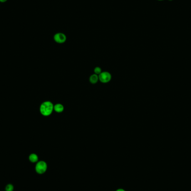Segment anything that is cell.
I'll list each match as a JSON object with an SVG mask.
<instances>
[{"mask_svg":"<svg viewBox=\"0 0 191 191\" xmlns=\"http://www.w3.org/2000/svg\"><path fill=\"white\" fill-rule=\"evenodd\" d=\"M64 110V107L61 103H57L54 106V111H55L57 113H62Z\"/></svg>","mask_w":191,"mask_h":191,"instance_id":"cell-5","label":"cell"},{"mask_svg":"<svg viewBox=\"0 0 191 191\" xmlns=\"http://www.w3.org/2000/svg\"><path fill=\"white\" fill-rule=\"evenodd\" d=\"M14 189V186L11 184H8L7 186H6V191H13Z\"/></svg>","mask_w":191,"mask_h":191,"instance_id":"cell-8","label":"cell"},{"mask_svg":"<svg viewBox=\"0 0 191 191\" xmlns=\"http://www.w3.org/2000/svg\"><path fill=\"white\" fill-rule=\"evenodd\" d=\"M35 171L36 173L39 174H43L45 173L48 169V165L47 163L44 161H38L36 163L35 165Z\"/></svg>","mask_w":191,"mask_h":191,"instance_id":"cell-2","label":"cell"},{"mask_svg":"<svg viewBox=\"0 0 191 191\" xmlns=\"http://www.w3.org/2000/svg\"><path fill=\"white\" fill-rule=\"evenodd\" d=\"M102 72V70H101V68L99 67H97L95 68L94 69V74H97V75H99L100 73H101Z\"/></svg>","mask_w":191,"mask_h":191,"instance_id":"cell-9","label":"cell"},{"mask_svg":"<svg viewBox=\"0 0 191 191\" xmlns=\"http://www.w3.org/2000/svg\"><path fill=\"white\" fill-rule=\"evenodd\" d=\"M7 0H0V2H2V3H4V2H6Z\"/></svg>","mask_w":191,"mask_h":191,"instance_id":"cell-11","label":"cell"},{"mask_svg":"<svg viewBox=\"0 0 191 191\" xmlns=\"http://www.w3.org/2000/svg\"><path fill=\"white\" fill-rule=\"evenodd\" d=\"M29 159L30 162L34 163H37L38 161L39 158H38V156L36 155V154L32 153V154H31L30 155H29Z\"/></svg>","mask_w":191,"mask_h":191,"instance_id":"cell-7","label":"cell"},{"mask_svg":"<svg viewBox=\"0 0 191 191\" xmlns=\"http://www.w3.org/2000/svg\"><path fill=\"white\" fill-rule=\"evenodd\" d=\"M98 81H99V77L97 74H93L89 77V82L92 84H96L98 82Z\"/></svg>","mask_w":191,"mask_h":191,"instance_id":"cell-6","label":"cell"},{"mask_svg":"<svg viewBox=\"0 0 191 191\" xmlns=\"http://www.w3.org/2000/svg\"><path fill=\"white\" fill-rule=\"evenodd\" d=\"M157 1H164V0H157Z\"/></svg>","mask_w":191,"mask_h":191,"instance_id":"cell-12","label":"cell"},{"mask_svg":"<svg viewBox=\"0 0 191 191\" xmlns=\"http://www.w3.org/2000/svg\"><path fill=\"white\" fill-rule=\"evenodd\" d=\"M116 191H125L124 190V189L123 188H119V189H117V190Z\"/></svg>","mask_w":191,"mask_h":191,"instance_id":"cell-10","label":"cell"},{"mask_svg":"<svg viewBox=\"0 0 191 191\" xmlns=\"http://www.w3.org/2000/svg\"><path fill=\"white\" fill-rule=\"evenodd\" d=\"M54 105L50 101H45L40 106V114L44 116H49L54 111Z\"/></svg>","mask_w":191,"mask_h":191,"instance_id":"cell-1","label":"cell"},{"mask_svg":"<svg viewBox=\"0 0 191 191\" xmlns=\"http://www.w3.org/2000/svg\"><path fill=\"white\" fill-rule=\"evenodd\" d=\"M99 81L102 83H109L112 78L111 74L108 72H102L98 75Z\"/></svg>","mask_w":191,"mask_h":191,"instance_id":"cell-3","label":"cell"},{"mask_svg":"<svg viewBox=\"0 0 191 191\" xmlns=\"http://www.w3.org/2000/svg\"><path fill=\"white\" fill-rule=\"evenodd\" d=\"M54 40L58 44H63L67 40V36L63 32H57L53 37Z\"/></svg>","mask_w":191,"mask_h":191,"instance_id":"cell-4","label":"cell"}]
</instances>
